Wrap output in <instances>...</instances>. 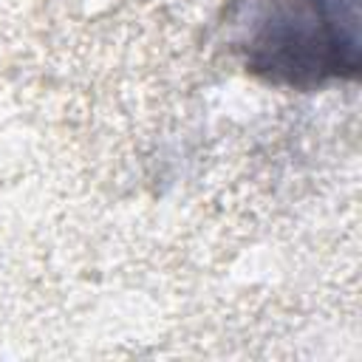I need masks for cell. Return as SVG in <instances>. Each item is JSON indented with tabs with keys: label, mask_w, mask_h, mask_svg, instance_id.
I'll return each instance as SVG.
<instances>
[{
	"label": "cell",
	"mask_w": 362,
	"mask_h": 362,
	"mask_svg": "<svg viewBox=\"0 0 362 362\" xmlns=\"http://www.w3.org/2000/svg\"><path fill=\"white\" fill-rule=\"evenodd\" d=\"M240 48L252 71L291 85L356 71L354 23L339 0H240Z\"/></svg>",
	"instance_id": "6da1fadb"
}]
</instances>
